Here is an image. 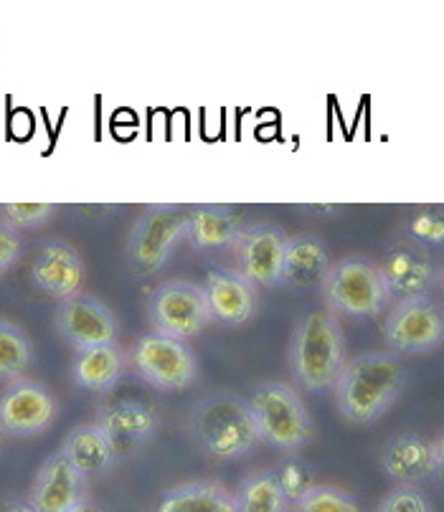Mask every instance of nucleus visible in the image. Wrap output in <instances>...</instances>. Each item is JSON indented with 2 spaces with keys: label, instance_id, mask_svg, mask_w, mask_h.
Here are the masks:
<instances>
[{
  "label": "nucleus",
  "instance_id": "nucleus-4",
  "mask_svg": "<svg viewBox=\"0 0 444 512\" xmlns=\"http://www.w3.org/2000/svg\"><path fill=\"white\" fill-rule=\"evenodd\" d=\"M262 442L295 454L313 442L315 424L300 393L282 381H262L249 396Z\"/></svg>",
  "mask_w": 444,
  "mask_h": 512
},
{
  "label": "nucleus",
  "instance_id": "nucleus-7",
  "mask_svg": "<svg viewBox=\"0 0 444 512\" xmlns=\"http://www.w3.org/2000/svg\"><path fill=\"white\" fill-rule=\"evenodd\" d=\"M150 333L165 335L173 340L198 338L214 322L209 297L201 284L191 279H170L155 287L148 300Z\"/></svg>",
  "mask_w": 444,
  "mask_h": 512
},
{
  "label": "nucleus",
  "instance_id": "nucleus-10",
  "mask_svg": "<svg viewBox=\"0 0 444 512\" xmlns=\"http://www.w3.org/2000/svg\"><path fill=\"white\" fill-rule=\"evenodd\" d=\"M56 335L74 350L99 348L117 343L120 322L117 315L94 295L79 292L77 297L59 302L54 315Z\"/></svg>",
  "mask_w": 444,
  "mask_h": 512
},
{
  "label": "nucleus",
  "instance_id": "nucleus-23",
  "mask_svg": "<svg viewBox=\"0 0 444 512\" xmlns=\"http://www.w3.org/2000/svg\"><path fill=\"white\" fill-rule=\"evenodd\" d=\"M64 457L72 462V467L82 474L84 480H97L102 474L110 472L117 464L115 452H112L110 442L105 434L97 429V424H82L66 434L64 444H61Z\"/></svg>",
  "mask_w": 444,
  "mask_h": 512
},
{
  "label": "nucleus",
  "instance_id": "nucleus-25",
  "mask_svg": "<svg viewBox=\"0 0 444 512\" xmlns=\"http://www.w3.org/2000/svg\"><path fill=\"white\" fill-rule=\"evenodd\" d=\"M33 343L23 327L0 317V381L11 383L26 376L33 363Z\"/></svg>",
  "mask_w": 444,
  "mask_h": 512
},
{
  "label": "nucleus",
  "instance_id": "nucleus-6",
  "mask_svg": "<svg viewBox=\"0 0 444 512\" xmlns=\"http://www.w3.org/2000/svg\"><path fill=\"white\" fill-rule=\"evenodd\" d=\"M191 211L193 208L183 203H155L145 208L127 231V267L143 277L160 272L173 249L186 239Z\"/></svg>",
  "mask_w": 444,
  "mask_h": 512
},
{
  "label": "nucleus",
  "instance_id": "nucleus-21",
  "mask_svg": "<svg viewBox=\"0 0 444 512\" xmlns=\"http://www.w3.org/2000/svg\"><path fill=\"white\" fill-rule=\"evenodd\" d=\"M127 368V355L117 343L77 350L72 360V378L79 388L92 393H107L117 388Z\"/></svg>",
  "mask_w": 444,
  "mask_h": 512
},
{
  "label": "nucleus",
  "instance_id": "nucleus-1",
  "mask_svg": "<svg viewBox=\"0 0 444 512\" xmlns=\"http://www.w3.org/2000/svg\"><path fill=\"white\" fill-rule=\"evenodd\" d=\"M406 386V368L389 350H366L346 360L335 381V406L348 424L379 421Z\"/></svg>",
  "mask_w": 444,
  "mask_h": 512
},
{
  "label": "nucleus",
  "instance_id": "nucleus-11",
  "mask_svg": "<svg viewBox=\"0 0 444 512\" xmlns=\"http://www.w3.org/2000/svg\"><path fill=\"white\" fill-rule=\"evenodd\" d=\"M59 414V401L41 381L18 378L0 391V431L6 436H36Z\"/></svg>",
  "mask_w": 444,
  "mask_h": 512
},
{
  "label": "nucleus",
  "instance_id": "nucleus-2",
  "mask_svg": "<svg viewBox=\"0 0 444 512\" xmlns=\"http://www.w3.org/2000/svg\"><path fill=\"white\" fill-rule=\"evenodd\" d=\"M186 429L191 442L216 462H236L262 444L249 398L234 391L198 398L186 416Z\"/></svg>",
  "mask_w": 444,
  "mask_h": 512
},
{
  "label": "nucleus",
  "instance_id": "nucleus-30",
  "mask_svg": "<svg viewBox=\"0 0 444 512\" xmlns=\"http://www.w3.org/2000/svg\"><path fill=\"white\" fill-rule=\"evenodd\" d=\"M376 512H432V505L417 487H394Z\"/></svg>",
  "mask_w": 444,
  "mask_h": 512
},
{
  "label": "nucleus",
  "instance_id": "nucleus-28",
  "mask_svg": "<svg viewBox=\"0 0 444 512\" xmlns=\"http://www.w3.org/2000/svg\"><path fill=\"white\" fill-rule=\"evenodd\" d=\"M292 507H295V512H361L356 497L335 485H315Z\"/></svg>",
  "mask_w": 444,
  "mask_h": 512
},
{
  "label": "nucleus",
  "instance_id": "nucleus-17",
  "mask_svg": "<svg viewBox=\"0 0 444 512\" xmlns=\"http://www.w3.org/2000/svg\"><path fill=\"white\" fill-rule=\"evenodd\" d=\"M379 462L386 477L399 487H414L437 474L432 439L414 434V431L391 436L389 442L381 447Z\"/></svg>",
  "mask_w": 444,
  "mask_h": 512
},
{
  "label": "nucleus",
  "instance_id": "nucleus-26",
  "mask_svg": "<svg viewBox=\"0 0 444 512\" xmlns=\"http://www.w3.org/2000/svg\"><path fill=\"white\" fill-rule=\"evenodd\" d=\"M272 472H275L277 485H280L282 495L287 497V502H290V505L300 502L307 492L318 485L313 467H310V464L300 457L282 459V462L277 464V469H272Z\"/></svg>",
  "mask_w": 444,
  "mask_h": 512
},
{
  "label": "nucleus",
  "instance_id": "nucleus-15",
  "mask_svg": "<svg viewBox=\"0 0 444 512\" xmlns=\"http://www.w3.org/2000/svg\"><path fill=\"white\" fill-rule=\"evenodd\" d=\"M379 272L384 277L391 300H412L427 297L429 289L437 284V267L429 249L414 241H399L381 256Z\"/></svg>",
  "mask_w": 444,
  "mask_h": 512
},
{
  "label": "nucleus",
  "instance_id": "nucleus-33",
  "mask_svg": "<svg viewBox=\"0 0 444 512\" xmlns=\"http://www.w3.org/2000/svg\"><path fill=\"white\" fill-rule=\"evenodd\" d=\"M302 211L315 213V216H338L343 206H338V203H313V206H302Z\"/></svg>",
  "mask_w": 444,
  "mask_h": 512
},
{
  "label": "nucleus",
  "instance_id": "nucleus-32",
  "mask_svg": "<svg viewBox=\"0 0 444 512\" xmlns=\"http://www.w3.org/2000/svg\"><path fill=\"white\" fill-rule=\"evenodd\" d=\"M0 512H36L33 505L23 497H6V500H0Z\"/></svg>",
  "mask_w": 444,
  "mask_h": 512
},
{
  "label": "nucleus",
  "instance_id": "nucleus-18",
  "mask_svg": "<svg viewBox=\"0 0 444 512\" xmlns=\"http://www.w3.org/2000/svg\"><path fill=\"white\" fill-rule=\"evenodd\" d=\"M206 297L214 320L224 325H247L259 307V289L236 269H211L206 274Z\"/></svg>",
  "mask_w": 444,
  "mask_h": 512
},
{
  "label": "nucleus",
  "instance_id": "nucleus-3",
  "mask_svg": "<svg viewBox=\"0 0 444 512\" xmlns=\"http://www.w3.org/2000/svg\"><path fill=\"white\" fill-rule=\"evenodd\" d=\"M348 360L346 333L338 315L320 307L295 322L287 350V363L295 383L305 391H328L335 386Z\"/></svg>",
  "mask_w": 444,
  "mask_h": 512
},
{
  "label": "nucleus",
  "instance_id": "nucleus-22",
  "mask_svg": "<svg viewBox=\"0 0 444 512\" xmlns=\"http://www.w3.org/2000/svg\"><path fill=\"white\" fill-rule=\"evenodd\" d=\"M155 512H236V497L216 480H191L168 487Z\"/></svg>",
  "mask_w": 444,
  "mask_h": 512
},
{
  "label": "nucleus",
  "instance_id": "nucleus-14",
  "mask_svg": "<svg viewBox=\"0 0 444 512\" xmlns=\"http://www.w3.org/2000/svg\"><path fill=\"white\" fill-rule=\"evenodd\" d=\"M28 277L33 287L41 289L51 300L64 302L82 292L87 282V267H84L82 254L69 241L49 239L33 256Z\"/></svg>",
  "mask_w": 444,
  "mask_h": 512
},
{
  "label": "nucleus",
  "instance_id": "nucleus-5",
  "mask_svg": "<svg viewBox=\"0 0 444 512\" xmlns=\"http://www.w3.org/2000/svg\"><path fill=\"white\" fill-rule=\"evenodd\" d=\"M323 300L333 315L379 317L391 302L379 264L363 254H346L333 259L325 277Z\"/></svg>",
  "mask_w": 444,
  "mask_h": 512
},
{
  "label": "nucleus",
  "instance_id": "nucleus-34",
  "mask_svg": "<svg viewBox=\"0 0 444 512\" xmlns=\"http://www.w3.org/2000/svg\"><path fill=\"white\" fill-rule=\"evenodd\" d=\"M432 447H434V462H437V474L439 477H444V429L434 436Z\"/></svg>",
  "mask_w": 444,
  "mask_h": 512
},
{
  "label": "nucleus",
  "instance_id": "nucleus-13",
  "mask_svg": "<svg viewBox=\"0 0 444 512\" xmlns=\"http://www.w3.org/2000/svg\"><path fill=\"white\" fill-rule=\"evenodd\" d=\"M287 234L275 224L259 221L247 226L236 239V272L257 289L277 287L282 279V259H285Z\"/></svg>",
  "mask_w": 444,
  "mask_h": 512
},
{
  "label": "nucleus",
  "instance_id": "nucleus-29",
  "mask_svg": "<svg viewBox=\"0 0 444 512\" xmlns=\"http://www.w3.org/2000/svg\"><path fill=\"white\" fill-rule=\"evenodd\" d=\"M56 213L54 203H3L0 206V224L11 231L39 229Z\"/></svg>",
  "mask_w": 444,
  "mask_h": 512
},
{
  "label": "nucleus",
  "instance_id": "nucleus-36",
  "mask_svg": "<svg viewBox=\"0 0 444 512\" xmlns=\"http://www.w3.org/2000/svg\"><path fill=\"white\" fill-rule=\"evenodd\" d=\"M6 439H8V436L0 431V452H3V447H6Z\"/></svg>",
  "mask_w": 444,
  "mask_h": 512
},
{
  "label": "nucleus",
  "instance_id": "nucleus-20",
  "mask_svg": "<svg viewBox=\"0 0 444 512\" xmlns=\"http://www.w3.org/2000/svg\"><path fill=\"white\" fill-rule=\"evenodd\" d=\"M244 226L242 213L231 206H196L191 211L186 239L196 251H221L234 246L242 236Z\"/></svg>",
  "mask_w": 444,
  "mask_h": 512
},
{
  "label": "nucleus",
  "instance_id": "nucleus-12",
  "mask_svg": "<svg viewBox=\"0 0 444 512\" xmlns=\"http://www.w3.org/2000/svg\"><path fill=\"white\" fill-rule=\"evenodd\" d=\"M94 424L110 442L117 462H127V459L138 457L148 447L150 439L158 434L160 419L148 404L120 398V401L99 406Z\"/></svg>",
  "mask_w": 444,
  "mask_h": 512
},
{
  "label": "nucleus",
  "instance_id": "nucleus-19",
  "mask_svg": "<svg viewBox=\"0 0 444 512\" xmlns=\"http://www.w3.org/2000/svg\"><path fill=\"white\" fill-rule=\"evenodd\" d=\"M330 264H333V256L315 234L287 236L280 284L292 289L323 287Z\"/></svg>",
  "mask_w": 444,
  "mask_h": 512
},
{
  "label": "nucleus",
  "instance_id": "nucleus-24",
  "mask_svg": "<svg viewBox=\"0 0 444 512\" xmlns=\"http://www.w3.org/2000/svg\"><path fill=\"white\" fill-rule=\"evenodd\" d=\"M234 497L236 512H290V502L282 495L272 469L247 474Z\"/></svg>",
  "mask_w": 444,
  "mask_h": 512
},
{
  "label": "nucleus",
  "instance_id": "nucleus-8",
  "mask_svg": "<svg viewBox=\"0 0 444 512\" xmlns=\"http://www.w3.org/2000/svg\"><path fill=\"white\" fill-rule=\"evenodd\" d=\"M127 363L148 386L158 391H186L198 378V360L186 343L145 333L132 343Z\"/></svg>",
  "mask_w": 444,
  "mask_h": 512
},
{
  "label": "nucleus",
  "instance_id": "nucleus-35",
  "mask_svg": "<svg viewBox=\"0 0 444 512\" xmlns=\"http://www.w3.org/2000/svg\"><path fill=\"white\" fill-rule=\"evenodd\" d=\"M69 512H110V510L99 505V502H94V500H89V497H84V500L79 502V505H74Z\"/></svg>",
  "mask_w": 444,
  "mask_h": 512
},
{
  "label": "nucleus",
  "instance_id": "nucleus-16",
  "mask_svg": "<svg viewBox=\"0 0 444 512\" xmlns=\"http://www.w3.org/2000/svg\"><path fill=\"white\" fill-rule=\"evenodd\" d=\"M84 497H87V480L59 449L41 464L26 500L36 512H69Z\"/></svg>",
  "mask_w": 444,
  "mask_h": 512
},
{
  "label": "nucleus",
  "instance_id": "nucleus-27",
  "mask_svg": "<svg viewBox=\"0 0 444 512\" xmlns=\"http://www.w3.org/2000/svg\"><path fill=\"white\" fill-rule=\"evenodd\" d=\"M406 236L414 244L442 246L444 244V206H419L406 218Z\"/></svg>",
  "mask_w": 444,
  "mask_h": 512
},
{
  "label": "nucleus",
  "instance_id": "nucleus-9",
  "mask_svg": "<svg viewBox=\"0 0 444 512\" xmlns=\"http://www.w3.org/2000/svg\"><path fill=\"white\" fill-rule=\"evenodd\" d=\"M384 343L394 355H422L444 345V310L432 297L396 300L381 327Z\"/></svg>",
  "mask_w": 444,
  "mask_h": 512
},
{
  "label": "nucleus",
  "instance_id": "nucleus-31",
  "mask_svg": "<svg viewBox=\"0 0 444 512\" xmlns=\"http://www.w3.org/2000/svg\"><path fill=\"white\" fill-rule=\"evenodd\" d=\"M21 251L23 246L16 231H11L8 226L0 224V274L8 272V269L21 259Z\"/></svg>",
  "mask_w": 444,
  "mask_h": 512
}]
</instances>
